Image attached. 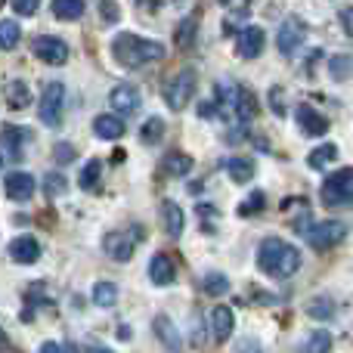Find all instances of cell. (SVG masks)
I'll return each instance as SVG.
<instances>
[{
    "mask_svg": "<svg viewBox=\"0 0 353 353\" xmlns=\"http://www.w3.org/2000/svg\"><path fill=\"white\" fill-rule=\"evenodd\" d=\"M257 267L273 279H288L301 270V251L294 245H288L285 239L270 236L257 245Z\"/></svg>",
    "mask_w": 353,
    "mask_h": 353,
    "instance_id": "1",
    "label": "cell"
},
{
    "mask_svg": "<svg viewBox=\"0 0 353 353\" xmlns=\"http://www.w3.org/2000/svg\"><path fill=\"white\" fill-rule=\"evenodd\" d=\"M112 53H115V59L121 62L124 68H143V65H149V62L165 59V47H161L159 41H143V37L130 34V31L115 37Z\"/></svg>",
    "mask_w": 353,
    "mask_h": 353,
    "instance_id": "2",
    "label": "cell"
},
{
    "mask_svg": "<svg viewBox=\"0 0 353 353\" xmlns=\"http://www.w3.org/2000/svg\"><path fill=\"white\" fill-rule=\"evenodd\" d=\"M304 236H307V242H310V248L329 251V248H335L338 242H344V236H347V223H341V220H323V223L307 226Z\"/></svg>",
    "mask_w": 353,
    "mask_h": 353,
    "instance_id": "3",
    "label": "cell"
},
{
    "mask_svg": "<svg viewBox=\"0 0 353 353\" xmlns=\"http://www.w3.org/2000/svg\"><path fill=\"white\" fill-rule=\"evenodd\" d=\"M323 201L332 208H341L353 201V168H344V171L332 174L329 180L323 183Z\"/></svg>",
    "mask_w": 353,
    "mask_h": 353,
    "instance_id": "4",
    "label": "cell"
},
{
    "mask_svg": "<svg viewBox=\"0 0 353 353\" xmlns=\"http://www.w3.org/2000/svg\"><path fill=\"white\" fill-rule=\"evenodd\" d=\"M192 93H195V72L192 68H183L180 74H174V78L165 84V103L171 105L174 112H180L189 105Z\"/></svg>",
    "mask_w": 353,
    "mask_h": 353,
    "instance_id": "5",
    "label": "cell"
},
{
    "mask_svg": "<svg viewBox=\"0 0 353 353\" xmlns=\"http://www.w3.org/2000/svg\"><path fill=\"white\" fill-rule=\"evenodd\" d=\"M62 97H65V87H62L59 81H50V84L43 87V93H41L37 118H41L43 124H50V128H56V124L62 121Z\"/></svg>",
    "mask_w": 353,
    "mask_h": 353,
    "instance_id": "6",
    "label": "cell"
},
{
    "mask_svg": "<svg viewBox=\"0 0 353 353\" xmlns=\"http://www.w3.org/2000/svg\"><path fill=\"white\" fill-rule=\"evenodd\" d=\"M31 53L41 62H47V65H62V62L68 59V43L59 41V37L37 34L34 41H31Z\"/></svg>",
    "mask_w": 353,
    "mask_h": 353,
    "instance_id": "7",
    "label": "cell"
},
{
    "mask_svg": "<svg viewBox=\"0 0 353 353\" xmlns=\"http://www.w3.org/2000/svg\"><path fill=\"white\" fill-rule=\"evenodd\" d=\"M103 248H105V254H109L112 261H118V263H128L130 257H134L137 239L130 236V232H121V230H115V232H109V236H105Z\"/></svg>",
    "mask_w": 353,
    "mask_h": 353,
    "instance_id": "8",
    "label": "cell"
},
{
    "mask_svg": "<svg viewBox=\"0 0 353 353\" xmlns=\"http://www.w3.org/2000/svg\"><path fill=\"white\" fill-rule=\"evenodd\" d=\"M31 143V130L28 128H16V124H6L3 128V161H19L22 159V149Z\"/></svg>",
    "mask_w": 353,
    "mask_h": 353,
    "instance_id": "9",
    "label": "cell"
},
{
    "mask_svg": "<svg viewBox=\"0 0 353 353\" xmlns=\"http://www.w3.org/2000/svg\"><path fill=\"white\" fill-rule=\"evenodd\" d=\"M236 53L242 59H257L263 53V31L257 25H248V28L239 31V41H236Z\"/></svg>",
    "mask_w": 353,
    "mask_h": 353,
    "instance_id": "10",
    "label": "cell"
},
{
    "mask_svg": "<svg viewBox=\"0 0 353 353\" xmlns=\"http://www.w3.org/2000/svg\"><path fill=\"white\" fill-rule=\"evenodd\" d=\"M298 128H301V134H304V137H323L325 130H329V121H325V118L319 115L313 105L301 103L298 105Z\"/></svg>",
    "mask_w": 353,
    "mask_h": 353,
    "instance_id": "11",
    "label": "cell"
},
{
    "mask_svg": "<svg viewBox=\"0 0 353 353\" xmlns=\"http://www.w3.org/2000/svg\"><path fill=\"white\" fill-rule=\"evenodd\" d=\"M109 105L118 112V115H134L137 109H140V93L134 90L130 84H121V87H115V90L109 93Z\"/></svg>",
    "mask_w": 353,
    "mask_h": 353,
    "instance_id": "12",
    "label": "cell"
},
{
    "mask_svg": "<svg viewBox=\"0 0 353 353\" xmlns=\"http://www.w3.org/2000/svg\"><path fill=\"white\" fill-rule=\"evenodd\" d=\"M6 195H10L12 201H28L31 195H34V176L25 174V171H12L6 174Z\"/></svg>",
    "mask_w": 353,
    "mask_h": 353,
    "instance_id": "13",
    "label": "cell"
},
{
    "mask_svg": "<svg viewBox=\"0 0 353 353\" xmlns=\"http://www.w3.org/2000/svg\"><path fill=\"white\" fill-rule=\"evenodd\" d=\"M304 41V22H298V19H285L279 28V34H276V43H279V50L285 56H292L294 50H298V43Z\"/></svg>",
    "mask_w": 353,
    "mask_h": 353,
    "instance_id": "14",
    "label": "cell"
},
{
    "mask_svg": "<svg viewBox=\"0 0 353 353\" xmlns=\"http://www.w3.org/2000/svg\"><path fill=\"white\" fill-rule=\"evenodd\" d=\"M6 251H10V257H12L16 263H34L37 257H41V245H37L31 236H19V239H12L10 248H6Z\"/></svg>",
    "mask_w": 353,
    "mask_h": 353,
    "instance_id": "15",
    "label": "cell"
},
{
    "mask_svg": "<svg viewBox=\"0 0 353 353\" xmlns=\"http://www.w3.org/2000/svg\"><path fill=\"white\" fill-rule=\"evenodd\" d=\"M174 276H176V267H174L171 257H168V254H155L152 263H149V279H152L155 285H171Z\"/></svg>",
    "mask_w": 353,
    "mask_h": 353,
    "instance_id": "16",
    "label": "cell"
},
{
    "mask_svg": "<svg viewBox=\"0 0 353 353\" xmlns=\"http://www.w3.org/2000/svg\"><path fill=\"white\" fill-rule=\"evenodd\" d=\"M161 226H165V232L174 239L183 232L186 220H183V208L176 205V201H161Z\"/></svg>",
    "mask_w": 353,
    "mask_h": 353,
    "instance_id": "17",
    "label": "cell"
},
{
    "mask_svg": "<svg viewBox=\"0 0 353 353\" xmlns=\"http://www.w3.org/2000/svg\"><path fill=\"white\" fill-rule=\"evenodd\" d=\"M232 325H236V319H232L230 307H214L211 310V332L217 341H226V338L232 335Z\"/></svg>",
    "mask_w": 353,
    "mask_h": 353,
    "instance_id": "18",
    "label": "cell"
},
{
    "mask_svg": "<svg viewBox=\"0 0 353 353\" xmlns=\"http://www.w3.org/2000/svg\"><path fill=\"white\" fill-rule=\"evenodd\" d=\"M3 99H6V105H10V109H28V103H31V87L25 84V81H10V84H6V93H3Z\"/></svg>",
    "mask_w": 353,
    "mask_h": 353,
    "instance_id": "19",
    "label": "cell"
},
{
    "mask_svg": "<svg viewBox=\"0 0 353 353\" xmlns=\"http://www.w3.org/2000/svg\"><path fill=\"white\" fill-rule=\"evenodd\" d=\"M93 130H97L99 140H118V137L124 134V124L118 115H99L97 121H93Z\"/></svg>",
    "mask_w": 353,
    "mask_h": 353,
    "instance_id": "20",
    "label": "cell"
},
{
    "mask_svg": "<svg viewBox=\"0 0 353 353\" xmlns=\"http://www.w3.org/2000/svg\"><path fill=\"white\" fill-rule=\"evenodd\" d=\"M53 16L62 22H78L84 16V0H53Z\"/></svg>",
    "mask_w": 353,
    "mask_h": 353,
    "instance_id": "21",
    "label": "cell"
},
{
    "mask_svg": "<svg viewBox=\"0 0 353 353\" xmlns=\"http://www.w3.org/2000/svg\"><path fill=\"white\" fill-rule=\"evenodd\" d=\"M118 301V285L115 282H97L93 285V304L103 307V310H112Z\"/></svg>",
    "mask_w": 353,
    "mask_h": 353,
    "instance_id": "22",
    "label": "cell"
},
{
    "mask_svg": "<svg viewBox=\"0 0 353 353\" xmlns=\"http://www.w3.org/2000/svg\"><path fill=\"white\" fill-rule=\"evenodd\" d=\"M155 335H159V341L165 344L168 350H180V335H176L174 323L168 316H159L155 319Z\"/></svg>",
    "mask_w": 353,
    "mask_h": 353,
    "instance_id": "23",
    "label": "cell"
},
{
    "mask_svg": "<svg viewBox=\"0 0 353 353\" xmlns=\"http://www.w3.org/2000/svg\"><path fill=\"white\" fill-rule=\"evenodd\" d=\"M165 171L171 176H186L192 171V159L186 152H168L165 155Z\"/></svg>",
    "mask_w": 353,
    "mask_h": 353,
    "instance_id": "24",
    "label": "cell"
},
{
    "mask_svg": "<svg viewBox=\"0 0 353 353\" xmlns=\"http://www.w3.org/2000/svg\"><path fill=\"white\" fill-rule=\"evenodd\" d=\"M226 171L236 183H248L254 176V161L251 159H226Z\"/></svg>",
    "mask_w": 353,
    "mask_h": 353,
    "instance_id": "25",
    "label": "cell"
},
{
    "mask_svg": "<svg viewBox=\"0 0 353 353\" xmlns=\"http://www.w3.org/2000/svg\"><path fill=\"white\" fill-rule=\"evenodd\" d=\"M161 137H165V121H161V118H149L140 130V140L146 143V146H159Z\"/></svg>",
    "mask_w": 353,
    "mask_h": 353,
    "instance_id": "26",
    "label": "cell"
},
{
    "mask_svg": "<svg viewBox=\"0 0 353 353\" xmlns=\"http://www.w3.org/2000/svg\"><path fill=\"white\" fill-rule=\"evenodd\" d=\"M307 316H313V319H332V316H335V301H332V298H313V301H307Z\"/></svg>",
    "mask_w": 353,
    "mask_h": 353,
    "instance_id": "27",
    "label": "cell"
},
{
    "mask_svg": "<svg viewBox=\"0 0 353 353\" xmlns=\"http://www.w3.org/2000/svg\"><path fill=\"white\" fill-rule=\"evenodd\" d=\"M335 155H338V149L332 146V143H325V146H319V149H313L310 152V159H307V165L313 168V171H323L329 161H335Z\"/></svg>",
    "mask_w": 353,
    "mask_h": 353,
    "instance_id": "28",
    "label": "cell"
},
{
    "mask_svg": "<svg viewBox=\"0 0 353 353\" xmlns=\"http://www.w3.org/2000/svg\"><path fill=\"white\" fill-rule=\"evenodd\" d=\"M99 176H103V165H99V159H93V161H87L84 165V171H81V189H87V192H93L97 189V183H99Z\"/></svg>",
    "mask_w": 353,
    "mask_h": 353,
    "instance_id": "29",
    "label": "cell"
},
{
    "mask_svg": "<svg viewBox=\"0 0 353 353\" xmlns=\"http://www.w3.org/2000/svg\"><path fill=\"white\" fill-rule=\"evenodd\" d=\"M201 288H205V294H211V298H220V294L230 292V279H226L223 273H208Z\"/></svg>",
    "mask_w": 353,
    "mask_h": 353,
    "instance_id": "30",
    "label": "cell"
},
{
    "mask_svg": "<svg viewBox=\"0 0 353 353\" xmlns=\"http://www.w3.org/2000/svg\"><path fill=\"white\" fill-rule=\"evenodd\" d=\"M0 43H3V50H12L19 43V25L12 19L0 22Z\"/></svg>",
    "mask_w": 353,
    "mask_h": 353,
    "instance_id": "31",
    "label": "cell"
},
{
    "mask_svg": "<svg viewBox=\"0 0 353 353\" xmlns=\"http://www.w3.org/2000/svg\"><path fill=\"white\" fill-rule=\"evenodd\" d=\"M68 189V180L62 174H47V180H43V192H47V199H56V195H62Z\"/></svg>",
    "mask_w": 353,
    "mask_h": 353,
    "instance_id": "32",
    "label": "cell"
},
{
    "mask_svg": "<svg viewBox=\"0 0 353 353\" xmlns=\"http://www.w3.org/2000/svg\"><path fill=\"white\" fill-rule=\"evenodd\" d=\"M332 347V335L329 332H313L304 341V350H329Z\"/></svg>",
    "mask_w": 353,
    "mask_h": 353,
    "instance_id": "33",
    "label": "cell"
},
{
    "mask_svg": "<svg viewBox=\"0 0 353 353\" xmlns=\"http://www.w3.org/2000/svg\"><path fill=\"white\" fill-rule=\"evenodd\" d=\"M263 192H251V199H245L242 201V208H239V214H242V217H248V214H257L263 208Z\"/></svg>",
    "mask_w": 353,
    "mask_h": 353,
    "instance_id": "34",
    "label": "cell"
},
{
    "mask_svg": "<svg viewBox=\"0 0 353 353\" xmlns=\"http://www.w3.org/2000/svg\"><path fill=\"white\" fill-rule=\"evenodd\" d=\"M192 31H195V19H186V22L176 28V43H180V47H192Z\"/></svg>",
    "mask_w": 353,
    "mask_h": 353,
    "instance_id": "35",
    "label": "cell"
},
{
    "mask_svg": "<svg viewBox=\"0 0 353 353\" xmlns=\"http://www.w3.org/2000/svg\"><path fill=\"white\" fill-rule=\"evenodd\" d=\"M350 68H353L350 56H335V59H332V74H335V78H344V74H350Z\"/></svg>",
    "mask_w": 353,
    "mask_h": 353,
    "instance_id": "36",
    "label": "cell"
},
{
    "mask_svg": "<svg viewBox=\"0 0 353 353\" xmlns=\"http://www.w3.org/2000/svg\"><path fill=\"white\" fill-rule=\"evenodd\" d=\"M37 3H41V0H12V10H16L19 16H34Z\"/></svg>",
    "mask_w": 353,
    "mask_h": 353,
    "instance_id": "37",
    "label": "cell"
},
{
    "mask_svg": "<svg viewBox=\"0 0 353 353\" xmlns=\"http://www.w3.org/2000/svg\"><path fill=\"white\" fill-rule=\"evenodd\" d=\"M72 159H74V149L68 146V143H59V146H56V161H59V165H68Z\"/></svg>",
    "mask_w": 353,
    "mask_h": 353,
    "instance_id": "38",
    "label": "cell"
},
{
    "mask_svg": "<svg viewBox=\"0 0 353 353\" xmlns=\"http://www.w3.org/2000/svg\"><path fill=\"white\" fill-rule=\"evenodd\" d=\"M103 19L105 22H118V6H115V0H103Z\"/></svg>",
    "mask_w": 353,
    "mask_h": 353,
    "instance_id": "39",
    "label": "cell"
},
{
    "mask_svg": "<svg viewBox=\"0 0 353 353\" xmlns=\"http://www.w3.org/2000/svg\"><path fill=\"white\" fill-rule=\"evenodd\" d=\"M338 19H341L344 31H347V34H353V6H347V10H341V12H338Z\"/></svg>",
    "mask_w": 353,
    "mask_h": 353,
    "instance_id": "40",
    "label": "cell"
},
{
    "mask_svg": "<svg viewBox=\"0 0 353 353\" xmlns=\"http://www.w3.org/2000/svg\"><path fill=\"white\" fill-rule=\"evenodd\" d=\"M248 3H251V0H223V6H230L232 12H242V10H248Z\"/></svg>",
    "mask_w": 353,
    "mask_h": 353,
    "instance_id": "41",
    "label": "cell"
},
{
    "mask_svg": "<svg viewBox=\"0 0 353 353\" xmlns=\"http://www.w3.org/2000/svg\"><path fill=\"white\" fill-rule=\"evenodd\" d=\"M118 338H124V341L130 338V329H128V325H118Z\"/></svg>",
    "mask_w": 353,
    "mask_h": 353,
    "instance_id": "42",
    "label": "cell"
}]
</instances>
